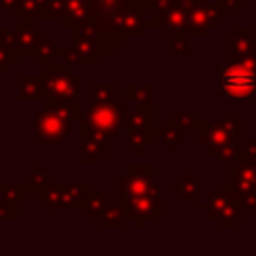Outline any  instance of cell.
Returning a JSON list of instances; mask_svg holds the SVG:
<instances>
[{
  "label": "cell",
  "mask_w": 256,
  "mask_h": 256,
  "mask_svg": "<svg viewBox=\"0 0 256 256\" xmlns=\"http://www.w3.org/2000/svg\"><path fill=\"white\" fill-rule=\"evenodd\" d=\"M256 56V34L254 28H236L226 38V60H242Z\"/></svg>",
  "instance_id": "5bb4252c"
},
{
  "label": "cell",
  "mask_w": 256,
  "mask_h": 256,
  "mask_svg": "<svg viewBox=\"0 0 256 256\" xmlns=\"http://www.w3.org/2000/svg\"><path fill=\"white\" fill-rule=\"evenodd\" d=\"M82 132V144H80V162L84 166H94L100 162L102 156L108 154V138L102 134H96L92 130L80 128Z\"/></svg>",
  "instance_id": "9a60e30c"
},
{
  "label": "cell",
  "mask_w": 256,
  "mask_h": 256,
  "mask_svg": "<svg viewBox=\"0 0 256 256\" xmlns=\"http://www.w3.org/2000/svg\"><path fill=\"white\" fill-rule=\"evenodd\" d=\"M26 182H28L30 190L34 192V198H36L38 202H42V198H44L46 190H48L56 180H54V176H52V174H48V172L44 170V166H42V164H38V166L34 168V172H32V174H28Z\"/></svg>",
  "instance_id": "44dd1931"
},
{
  "label": "cell",
  "mask_w": 256,
  "mask_h": 256,
  "mask_svg": "<svg viewBox=\"0 0 256 256\" xmlns=\"http://www.w3.org/2000/svg\"><path fill=\"white\" fill-rule=\"evenodd\" d=\"M0 192H2V200L4 202H10V204H18V202H24L28 198V192L30 186L28 182L26 184H0Z\"/></svg>",
  "instance_id": "f546056e"
},
{
  "label": "cell",
  "mask_w": 256,
  "mask_h": 256,
  "mask_svg": "<svg viewBox=\"0 0 256 256\" xmlns=\"http://www.w3.org/2000/svg\"><path fill=\"white\" fill-rule=\"evenodd\" d=\"M126 108H128V100H116L110 104H92V108L82 114L80 128L92 130L106 138H116L118 128L124 126L128 114Z\"/></svg>",
  "instance_id": "277c9868"
},
{
  "label": "cell",
  "mask_w": 256,
  "mask_h": 256,
  "mask_svg": "<svg viewBox=\"0 0 256 256\" xmlns=\"http://www.w3.org/2000/svg\"><path fill=\"white\" fill-rule=\"evenodd\" d=\"M54 56H58V46H56L52 40L44 38V40L40 42V46L36 48V52H34L36 62H38L40 66H48V64L54 62Z\"/></svg>",
  "instance_id": "1f68e13d"
},
{
  "label": "cell",
  "mask_w": 256,
  "mask_h": 256,
  "mask_svg": "<svg viewBox=\"0 0 256 256\" xmlns=\"http://www.w3.org/2000/svg\"><path fill=\"white\" fill-rule=\"evenodd\" d=\"M170 118L178 124V128L182 130L184 138H186V136H190L192 128H198V124H200V120H202V118L198 116V112H196V110H174Z\"/></svg>",
  "instance_id": "d4e9b609"
},
{
  "label": "cell",
  "mask_w": 256,
  "mask_h": 256,
  "mask_svg": "<svg viewBox=\"0 0 256 256\" xmlns=\"http://www.w3.org/2000/svg\"><path fill=\"white\" fill-rule=\"evenodd\" d=\"M72 134V118L64 116L54 106H46L36 112L34 120V144L36 146H60L64 138Z\"/></svg>",
  "instance_id": "52a82bcc"
},
{
  "label": "cell",
  "mask_w": 256,
  "mask_h": 256,
  "mask_svg": "<svg viewBox=\"0 0 256 256\" xmlns=\"http://www.w3.org/2000/svg\"><path fill=\"white\" fill-rule=\"evenodd\" d=\"M222 2H224V6L228 8V12H230V10L242 12V10L246 8V0H222Z\"/></svg>",
  "instance_id": "f35d334b"
},
{
  "label": "cell",
  "mask_w": 256,
  "mask_h": 256,
  "mask_svg": "<svg viewBox=\"0 0 256 256\" xmlns=\"http://www.w3.org/2000/svg\"><path fill=\"white\" fill-rule=\"evenodd\" d=\"M44 74H18L16 84H18V102H44V88H42Z\"/></svg>",
  "instance_id": "2e32d148"
},
{
  "label": "cell",
  "mask_w": 256,
  "mask_h": 256,
  "mask_svg": "<svg viewBox=\"0 0 256 256\" xmlns=\"http://www.w3.org/2000/svg\"><path fill=\"white\" fill-rule=\"evenodd\" d=\"M64 192H66V206H68L70 210H86L88 198H90V194H92L88 182L64 184Z\"/></svg>",
  "instance_id": "d6986e66"
},
{
  "label": "cell",
  "mask_w": 256,
  "mask_h": 256,
  "mask_svg": "<svg viewBox=\"0 0 256 256\" xmlns=\"http://www.w3.org/2000/svg\"><path fill=\"white\" fill-rule=\"evenodd\" d=\"M16 60H18V56L0 40V74H8L10 66L16 64Z\"/></svg>",
  "instance_id": "836d02e7"
},
{
  "label": "cell",
  "mask_w": 256,
  "mask_h": 256,
  "mask_svg": "<svg viewBox=\"0 0 256 256\" xmlns=\"http://www.w3.org/2000/svg\"><path fill=\"white\" fill-rule=\"evenodd\" d=\"M154 136H158V130H126V144L132 146L138 156H142L144 150L154 144Z\"/></svg>",
  "instance_id": "603a6c76"
},
{
  "label": "cell",
  "mask_w": 256,
  "mask_h": 256,
  "mask_svg": "<svg viewBox=\"0 0 256 256\" xmlns=\"http://www.w3.org/2000/svg\"><path fill=\"white\" fill-rule=\"evenodd\" d=\"M44 88V104L46 106H56L62 102L78 100L80 90H82V76L72 70V64L62 62V64H48L46 74L42 80Z\"/></svg>",
  "instance_id": "7a4b0ae2"
},
{
  "label": "cell",
  "mask_w": 256,
  "mask_h": 256,
  "mask_svg": "<svg viewBox=\"0 0 256 256\" xmlns=\"http://www.w3.org/2000/svg\"><path fill=\"white\" fill-rule=\"evenodd\" d=\"M154 166L152 164H130L126 174H118L116 180V202H124L136 196L146 194L154 184Z\"/></svg>",
  "instance_id": "ba28073f"
},
{
  "label": "cell",
  "mask_w": 256,
  "mask_h": 256,
  "mask_svg": "<svg viewBox=\"0 0 256 256\" xmlns=\"http://www.w3.org/2000/svg\"><path fill=\"white\" fill-rule=\"evenodd\" d=\"M16 32H18V50H20V56H34L36 48L46 38L44 36V30L42 28H36V26H20Z\"/></svg>",
  "instance_id": "e0dca14e"
},
{
  "label": "cell",
  "mask_w": 256,
  "mask_h": 256,
  "mask_svg": "<svg viewBox=\"0 0 256 256\" xmlns=\"http://www.w3.org/2000/svg\"><path fill=\"white\" fill-rule=\"evenodd\" d=\"M226 184L232 188L234 196L242 202L246 210L256 212V158L238 156L228 164Z\"/></svg>",
  "instance_id": "8992f818"
},
{
  "label": "cell",
  "mask_w": 256,
  "mask_h": 256,
  "mask_svg": "<svg viewBox=\"0 0 256 256\" xmlns=\"http://www.w3.org/2000/svg\"><path fill=\"white\" fill-rule=\"evenodd\" d=\"M106 22L124 38H140L146 34L148 28V20L144 16V12L136 10V8H124V10H114L110 14L104 16Z\"/></svg>",
  "instance_id": "7c38bea8"
},
{
  "label": "cell",
  "mask_w": 256,
  "mask_h": 256,
  "mask_svg": "<svg viewBox=\"0 0 256 256\" xmlns=\"http://www.w3.org/2000/svg\"><path fill=\"white\" fill-rule=\"evenodd\" d=\"M92 4L98 16H106L114 10H124V8L140 10V0H92Z\"/></svg>",
  "instance_id": "4316f807"
},
{
  "label": "cell",
  "mask_w": 256,
  "mask_h": 256,
  "mask_svg": "<svg viewBox=\"0 0 256 256\" xmlns=\"http://www.w3.org/2000/svg\"><path fill=\"white\" fill-rule=\"evenodd\" d=\"M152 122H154L152 102H148V104H138L132 112H128L124 126L126 130H154Z\"/></svg>",
  "instance_id": "ac0fdd59"
},
{
  "label": "cell",
  "mask_w": 256,
  "mask_h": 256,
  "mask_svg": "<svg viewBox=\"0 0 256 256\" xmlns=\"http://www.w3.org/2000/svg\"><path fill=\"white\" fill-rule=\"evenodd\" d=\"M38 2V18H54V0H36Z\"/></svg>",
  "instance_id": "8d00e7d4"
},
{
  "label": "cell",
  "mask_w": 256,
  "mask_h": 256,
  "mask_svg": "<svg viewBox=\"0 0 256 256\" xmlns=\"http://www.w3.org/2000/svg\"><path fill=\"white\" fill-rule=\"evenodd\" d=\"M160 184H154L146 194L118 202L120 208L124 210L128 220L136 222V228H144L146 220H160L162 218V200H160Z\"/></svg>",
  "instance_id": "9c48e42d"
},
{
  "label": "cell",
  "mask_w": 256,
  "mask_h": 256,
  "mask_svg": "<svg viewBox=\"0 0 256 256\" xmlns=\"http://www.w3.org/2000/svg\"><path fill=\"white\" fill-rule=\"evenodd\" d=\"M188 36H176V38H170L172 40V46H174V54H180V56H188L190 54V48H188Z\"/></svg>",
  "instance_id": "74e56055"
},
{
  "label": "cell",
  "mask_w": 256,
  "mask_h": 256,
  "mask_svg": "<svg viewBox=\"0 0 256 256\" xmlns=\"http://www.w3.org/2000/svg\"><path fill=\"white\" fill-rule=\"evenodd\" d=\"M106 206H108V194H106V192L90 194V198H88V206H86L90 220H98V216L102 214V210H104Z\"/></svg>",
  "instance_id": "d6a6232c"
},
{
  "label": "cell",
  "mask_w": 256,
  "mask_h": 256,
  "mask_svg": "<svg viewBox=\"0 0 256 256\" xmlns=\"http://www.w3.org/2000/svg\"><path fill=\"white\" fill-rule=\"evenodd\" d=\"M238 156H244V158H256V136L246 138L244 144L238 146Z\"/></svg>",
  "instance_id": "e575fe53"
},
{
  "label": "cell",
  "mask_w": 256,
  "mask_h": 256,
  "mask_svg": "<svg viewBox=\"0 0 256 256\" xmlns=\"http://www.w3.org/2000/svg\"><path fill=\"white\" fill-rule=\"evenodd\" d=\"M96 16L92 0H54V18H60L64 28L74 30Z\"/></svg>",
  "instance_id": "8fae6325"
},
{
  "label": "cell",
  "mask_w": 256,
  "mask_h": 256,
  "mask_svg": "<svg viewBox=\"0 0 256 256\" xmlns=\"http://www.w3.org/2000/svg\"><path fill=\"white\" fill-rule=\"evenodd\" d=\"M18 204H10V202H0V220H14L18 218Z\"/></svg>",
  "instance_id": "d590c367"
},
{
  "label": "cell",
  "mask_w": 256,
  "mask_h": 256,
  "mask_svg": "<svg viewBox=\"0 0 256 256\" xmlns=\"http://www.w3.org/2000/svg\"><path fill=\"white\" fill-rule=\"evenodd\" d=\"M18 4H20V0H0V10L16 12L18 10Z\"/></svg>",
  "instance_id": "ab89813d"
},
{
  "label": "cell",
  "mask_w": 256,
  "mask_h": 256,
  "mask_svg": "<svg viewBox=\"0 0 256 256\" xmlns=\"http://www.w3.org/2000/svg\"><path fill=\"white\" fill-rule=\"evenodd\" d=\"M92 94V104H110L118 100V84L116 82H106V84H96L92 82L88 86Z\"/></svg>",
  "instance_id": "cb8c5ba5"
},
{
  "label": "cell",
  "mask_w": 256,
  "mask_h": 256,
  "mask_svg": "<svg viewBox=\"0 0 256 256\" xmlns=\"http://www.w3.org/2000/svg\"><path fill=\"white\" fill-rule=\"evenodd\" d=\"M16 12H18V28L34 26V22L38 20V2L36 0H20Z\"/></svg>",
  "instance_id": "4dcf8cb0"
},
{
  "label": "cell",
  "mask_w": 256,
  "mask_h": 256,
  "mask_svg": "<svg viewBox=\"0 0 256 256\" xmlns=\"http://www.w3.org/2000/svg\"><path fill=\"white\" fill-rule=\"evenodd\" d=\"M42 204H44V210H62V208H68L66 206V192H64V184H52L44 198H42Z\"/></svg>",
  "instance_id": "484cf974"
},
{
  "label": "cell",
  "mask_w": 256,
  "mask_h": 256,
  "mask_svg": "<svg viewBox=\"0 0 256 256\" xmlns=\"http://www.w3.org/2000/svg\"><path fill=\"white\" fill-rule=\"evenodd\" d=\"M158 138H160L164 144L178 148V146L182 144L184 134H182V130L178 128V124H176L172 118H166V120L162 122V128L158 130Z\"/></svg>",
  "instance_id": "83f0119b"
},
{
  "label": "cell",
  "mask_w": 256,
  "mask_h": 256,
  "mask_svg": "<svg viewBox=\"0 0 256 256\" xmlns=\"http://www.w3.org/2000/svg\"><path fill=\"white\" fill-rule=\"evenodd\" d=\"M152 92H154V84H136L130 82L126 86V100L136 102V104H148L152 102Z\"/></svg>",
  "instance_id": "f1b7e54d"
},
{
  "label": "cell",
  "mask_w": 256,
  "mask_h": 256,
  "mask_svg": "<svg viewBox=\"0 0 256 256\" xmlns=\"http://www.w3.org/2000/svg\"><path fill=\"white\" fill-rule=\"evenodd\" d=\"M126 222H128V218H126V214H124V210L120 208L118 202L114 206L108 204L102 210V214L98 216V226L102 230H106V228H126Z\"/></svg>",
  "instance_id": "7402d4cb"
},
{
  "label": "cell",
  "mask_w": 256,
  "mask_h": 256,
  "mask_svg": "<svg viewBox=\"0 0 256 256\" xmlns=\"http://www.w3.org/2000/svg\"><path fill=\"white\" fill-rule=\"evenodd\" d=\"M198 206H200V210L208 212V216L212 220H216L218 228H234L236 222L242 220L244 214H246V208L234 196L232 188L226 182L218 184L216 192L206 202H200Z\"/></svg>",
  "instance_id": "5b68a950"
},
{
  "label": "cell",
  "mask_w": 256,
  "mask_h": 256,
  "mask_svg": "<svg viewBox=\"0 0 256 256\" xmlns=\"http://www.w3.org/2000/svg\"><path fill=\"white\" fill-rule=\"evenodd\" d=\"M238 138H244V120L236 118L232 110L226 114L224 120H200L198 124V144L206 148L208 154L224 146H234Z\"/></svg>",
  "instance_id": "3957f363"
},
{
  "label": "cell",
  "mask_w": 256,
  "mask_h": 256,
  "mask_svg": "<svg viewBox=\"0 0 256 256\" xmlns=\"http://www.w3.org/2000/svg\"><path fill=\"white\" fill-rule=\"evenodd\" d=\"M228 14V8L222 0H216L214 4L198 2L188 10V36H208L220 20H224Z\"/></svg>",
  "instance_id": "30bf717a"
},
{
  "label": "cell",
  "mask_w": 256,
  "mask_h": 256,
  "mask_svg": "<svg viewBox=\"0 0 256 256\" xmlns=\"http://www.w3.org/2000/svg\"><path fill=\"white\" fill-rule=\"evenodd\" d=\"M252 28L256 30V2L252 4Z\"/></svg>",
  "instance_id": "60d3db41"
},
{
  "label": "cell",
  "mask_w": 256,
  "mask_h": 256,
  "mask_svg": "<svg viewBox=\"0 0 256 256\" xmlns=\"http://www.w3.org/2000/svg\"><path fill=\"white\" fill-rule=\"evenodd\" d=\"M218 88L230 102H248L256 96V56L226 60L218 72Z\"/></svg>",
  "instance_id": "6da1fadb"
},
{
  "label": "cell",
  "mask_w": 256,
  "mask_h": 256,
  "mask_svg": "<svg viewBox=\"0 0 256 256\" xmlns=\"http://www.w3.org/2000/svg\"><path fill=\"white\" fill-rule=\"evenodd\" d=\"M170 188L184 202H196L200 198V180L196 174H182V178L174 182Z\"/></svg>",
  "instance_id": "ffe728a7"
},
{
  "label": "cell",
  "mask_w": 256,
  "mask_h": 256,
  "mask_svg": "<svg viewBox=\"0 0 256 256\" xmlns=\"http://www.w3.org/2000/svg\"><path fill=\"white\" fill-rule=\"evenodd\" d=\"M156 28H160L166 38L188 36V8L182 4H174L156 18Z\"/></svg>",
  "instance_id": "4fadbf2b"
}]
</instances>
